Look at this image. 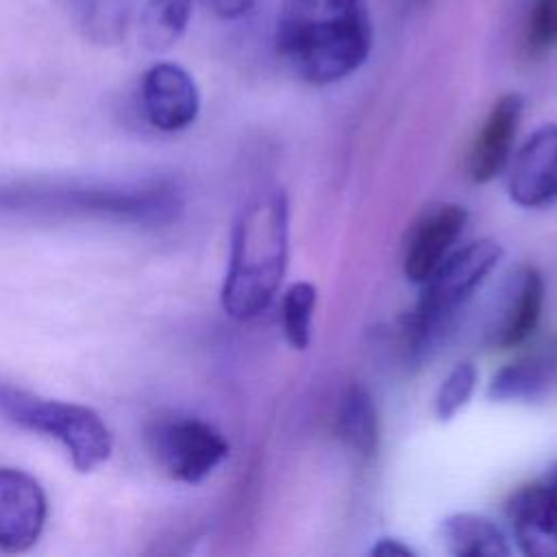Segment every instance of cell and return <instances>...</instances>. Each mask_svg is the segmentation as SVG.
Instances as JSON below:
<instances>
[{
  "instance_id": "7",
  "label": "cell",
  "mask_w": 557,
  "mask_h": 557,
  "mask_svg": "<svg viewBox=\"0 0 557 557\" xmlns=\"http://www.w3.org/2000/svg\"><path fill=\"white\" fill-rule=\"evenodd\" d=\"M48 498L35 476L20 468L0 466V550H30L44 533Z\"/></svg>"
},
{
  "instance_id": "4",
  "label": "cell",
  "mask_w": 557,
  "mask_h": 557,
  "mask_svg": "<svg viewBox=\"0 0 557 557\" xmlns=\"http://www.w3.org/2000/svg\"><path fill=\"white\" fill-rule=\"evenodd\" d=\"M0 418L57 440L78 472H94L109 461L113 435L91 407L44 398L22 387L0 383Z\"/></svg>"
},
{
  "instance_id": "6",
  "label": "cell",
  "mask_w": 557,
  "mask_h": 557,
  "mask_svg": "<svg viewBox=\"0 0 557 557\" xmlns=\"http://www.w3.org/2000/svg\"><path fill=\"white\" fill-rule=\"evenodd\" d=\"M144 440L157 466L183 483L205 481L228 457L224 435L194 416L154 418L146 424Z\"/></svg>"
},
{
  "instance_id": "12",
  "label": "cell",
  "mask_w": 557,
  "mask_h": 557,
  "mask_svg": "<svg viewBox=\"0 0 557 557\" xmlns=\"http://www.w3.org/2000/svg\"><path fill=\"white\" fill-rule=\"evenodd\" d=\"M520 550L529 557H557V496L548 485H529L507 505Z\"/></svg>"
},
{
  "instance_id": "9",
  "label": "cell",
  "mask_w": 557,
  "mask_h": 557,
  "mask_svg": "<svg viewBox=\"0 0 557 557\" xmlns=\"http://www.w3.org/2000/svg\"><path fill=\"white\" fill-rule=\"evenodd\" d=\"M509 196L516 205L535 209L557 198V124H544L518 150L511 174Z\"/></svg>"
},
{
  "instance_id": "24",
  "label": "cell",
  "mask_w": 557,
  "mask_h": 557,
  "mask_svg": "<svg viewBox=\"0 0 557 557\" xmlns=\"http://www.w3.org/2000/svg\"><path fill=\"white\" fill-rule=\"evenodd\" d=\"M411 2H413V4H418V7H424V4H429L431 0H411Z\"/></svg>"
},
{
  "instance_id": "8",
  "label": "cell",
  "mask_w": 557,
  "mask_h": 557,
  "mask_svg": "<svg viewBox=\"0 0 557 557\" xmlns=\"http://www.w3.org/2000/svg\"><path fill=\"white\" fill-rule=\"evenodd\" d=\"M139 104L150 126L176 133L194 124L200 111V94L194 76L183 65L159 61L141 76Z\"/></svg>"
},
{
  "instance_id": "22",
  "label": "cell",
  "mask_w": 557,
  "mask_h": 557,
  "mask_svg": "<svg viewBox=\"0 0 557 557\" xmlns=\"http://www.w3.org/2000/svg\"><path fill=\"white\" fill-rule=\"evenodd\" d=\"M372 555H400V557H411V555H416V550L411 548V546H407V544H403L400 540H396V537H383V540H379L374 546H372V550H370Z\"/></svg>"
},
{
  "instance_id": "23",
  "label": "cell",
  "mask_w": 557,
  "mask_h": 557,
  "mask_svg": "<svg viewBox=\"0 0 557 557\" xmlns=\"http://www.w3.org/2000/svg\"><path fill=\"white\" fill-rule=\"evenodd\" d=\"M546 485H548V490H550V492L557 496V472H555V476L550 479V483H546Z\"/></svg>"
},
{
  "instance_id": "13",
  "label": "cell",
  "mask_w": 557,
  "mask_h": 557,
  "mask_svg": "<svg viewBox=\"0 0 557 557\" xmlns=\"http://www.w3.org/2000/svg\"><path fill=\"white\" fill-rule=\"evenodd\" d=\"M557 387V342L537 346L507 366L490 383V398L496 403H529L544 398Z\"/></svg>"
},
{
  "instance_id": "18",
  "label": "cell",
  "mask_w": 557,
  "mask_h": 557,
  "mask_svg": "<svg viewBox=\"0 0 557 557\" xmlns=\"http://www.w3.org/2000/svg\"><path fill=\"white\" fill-rule=\"evenodd\" d=\"M318 292L309 281L292 283L281 302V326L287 344L294 350H307L311 344V324Z\"/></svg>"
},
{
  "instance_id": "19",
  "label": "cell",
  "mask_w": 557,
  "mask_h": 557,
  "mask_svg": "<svg viewBox=\"0 0 557 557\" xmlns=\"http://www.w3.org/2000/svg\"><path fill=\"white\" fill-rule=\"evenodd\" d=\"M522 48L529 57H544L557 48V0H531L522 24Z\"/></svg>"
},
{
  "instance_id": "3",
  "label": "cell",
  "mask_w": 557,
  "mask_h": 557,
  "mask_svg": "<svg viewBox=\"0 0 557 557\" xmlns=\"http://www.w3.org/2000/svg\"><path fill=\"white\" fill-rule=\"evenodd\" d=\"M287 246V198L281 189H265L246 202L233 226L220 294L233 320H252L270 307L285 276Z\"/></svg>"
},
{
  "instance_id": "14",
  "label": "cell",
  "mask_w": 557,
  "mask_h": 557,
  "mask_svg": "<svg viewBox=\"0 0 557 557\" xmlns=\"http://www.w3.org/2000/svg\"><path fill=\"white\" fill-rule=\"evenodd\" d=\"M500 318L490 331V342L494 348L507 350L524 344L540 324L544 307V278L542 274L527 265L513 278L505 294Z\"/></svg>"
},
{
  "instance_id": "20",
  "label": "cell",
  "mask_w": 557,
  "mask_h": 557,
  "mask_svg": "<svg viewBox=\"0 0 557 557\" xmlns=\"http://www.w3.org/2000/svg\"><path fill=\"white\" fill-rule=\"evenodd\" d=\"M476 368L470 361L457 363L446 374L435 394V413L440 420H450L459 409L466 407L476 387Z\"/></svg>"
},
{
  "instance_id": "16",
  "label": "cell",
  "mask_w": 557,
  "mask_h": 557,
  "mask_svg": "<svg viewBox=\"0 0 557 557\" xmlns=\"http://www.w3.org/2000/svg\"><path fill=\"white\" fill-rule=\"evenodd\" d=\"M342 440L361 457H372L379 446V416L370 392L352 383L344 389L337 407Z\"/></svg>"
},
{
  "instance_id": "5",
  "label": "cell",
  "mask_w": 557,
  "mask_h": 557,
  "mask_svg": "<svg viewBox=\"0 0 557 557\" xmlns=\"http://www.w3.org/2000/svg\"><path fill=\"white\" fill-rule=\"evenodd\" d=\"M500 257V244L487 237L448 252V257L422 283L424 292L407 318L405 331L413 352H424L433 346L455 309L485 281V276L498 265Z\"/></svg>"
},
{
  "instance_id": "11",
  "label": "cell",
  "mask_w": 557,
  "mask_h": 557,
  "mask_svg": "<svg viewBox=\"0 0 557 557\" xmlns=\"http://www.w3.org/2000/svg\"><path fill=\"white\" fill-rule=\"evenodd\" d=\"M522 111L524 98L518 91H507L496 98L468 154V172L474 183H487L503 172L513 148Z\"/></svg>"
},
{
  "instance_id": "17",
  "label": "cell",
  "mask_w": 557,
  "mask_h": 557,
  "mask_svg": "<svg viewBox=\"0 0 557 557\" xmlns=\"http://www.w3.org/2000/svg\"><path fill=\"white\" fill-rule=\"evenodd\" d=\"M194 0H148L141 11L139 37L152 50H165L176 44L189 26Z\"/></svg>"
},
{
  "instance_id": "1",
  "label": "cell",
  "mask_w": 557,
  "mask_h": 557,
  "mask_svg": "<svg viewBox=\"0 0 557 557\" xmlns=\"http://www.w3.org/2000/svg\"><path fill=\"white\" fill-rule=\"evenodd\" d=\"M183 207V189L170 178L128 183L28 178L0 183V220H94L159 228L176 222Z\"/></svg>"
},
{
  "instance_id": "21",
  "label": "cell",
  "mask_w": 557,
  "mask_h": 557,
  "mask_svg": "<svg viewBox=\"0 0 557 557\" xmlns=\"http://www.w3.org/2000/svg\"><path fill=\"white\" fill-rule=\"evenodd\" d=\"M202 2L220 20H239L252 11L257 0H202Z\"/></svg>"
},
{
  "instance_id": "10",
  "label": "cell",
  "mask_w": 557,
  "mask_h": 557,
  "mask_svg": "<svg viewBox=\"0 0 557 557\" xmlns=\"http://www.w3.org/2000/svg\"><path fill=\"white\" fill-rule=\"evenodd\" d=\"M468 213L461 205L444 202L424 211V215L413 224L403 270L413 283H424L435 268L448 257L453 244L463 233Z\"/></svg>"
},
{
  "instance_id": "2",
  "label": "cell",
  "mask_w": 557,
  "mask_h": 557,
  "mask_svg": "<svg viewBox=\"0 0 557 557\" xmlns=\"http://www.w3.org/2000/svg\"><path fill=\"white\" fill-rule=\"evenodd\" d=\"M374 41L368 0H281L274 44L285 65L311 85L357 72Z\"/></svg>"
},
{
  "instance_id": "15",
  "label": "cell",
  "mask_w": 557,
  "mask_h": 557,
  "mask_svg": "<svg viewBox=\"0 0 557 557\" xmlns=\"http://www.w3.org/2000/svg\"><path fill=\"white\" fill-rule=\"evenodd\" d=\"M442 544L457 557H507L511 553L505 533L485 516L457 511L442 520Z\"/></svg>"
}]
</instances>
